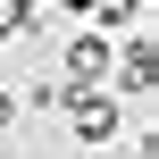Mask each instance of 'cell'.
Masks as SVG:
<instances>
[{"label": "cell", "instance_id": "obj_2", "mask_svg": "<svg viewBox=\"0 0 159 159\" xmlns=\"http://www.w3.org/2000/svg\"><path fill=\"white\" fill-rule=\"evenodd\" d=\"M59 75H67L59 92H92V84H109V34H92V25H84V34L67 42V59H59Z\"/></svg>", "mask_w": 159, "mask_h": 159}, {"label": "cell", "instance_id": "obj_5", "mask_svg": "<svg viewBox=\"0 0 159 159\" xmlns=\"http://www.w3.org/2000/svg\"><path fill=\"white\" fill-rule=\"evenodd\" d=\"M8 126H17V92L0 84V134H8Z\"/></svg>", "mask_w": 159, "mask_h": 159}, {"label": "cell", "instance_id": "obj_1", "mask_svg": "<svg viewBox=\"0 0 159 159\" xmlns=\"http://www.w3.org/2000/svg\"><path fill=\"white\" fill-rule=\"evenodd\" d=\"M151 84H159V42L126 34V50H109V84L101 92H151Z\"/></svg>", "mask_w": 159, "mask_h": 159}, {"label": "cell", "instance_id": "obj_6", "mask_svg": "<svg viewBox=\"0 0 159 159\" xmlns=\"http://www.w3.org/2000/svg\"><path fill=\"white\" fill-rule=\"evenodd\" d=\"M59 8H75V17H92V0H59Z\"/></svg>", "mask_w": 159, "mask_h": 159}, {"label": "cell", "instance_id": "obj_4", "mask_svg": "<svg viewBox=\"0 0 159 159\" xmlns=\"http://www.w3.org/2000/svg\"><path fill=\"white\" fill-rule=\"evenodd\" d=\"M134 17H143V0H92V34H117Z\"/></svg>", "mask_w": 159, "mask_h": 159}, {"label": "cell", "instance_id": "obj_3", "mask_svg": "<svg viewBox=\"0 0 159 159\" xmlns=\"http://www.w3.org/2000/svg\"><path fill=\"white\" fill-rule=\"evenodd\" d=\"M59 109H67L75 143H109V134H117V92H101V84H92V92H67Z\"/></svg>", "mask_w": 159, "mask_h": 159}]
</instances>
